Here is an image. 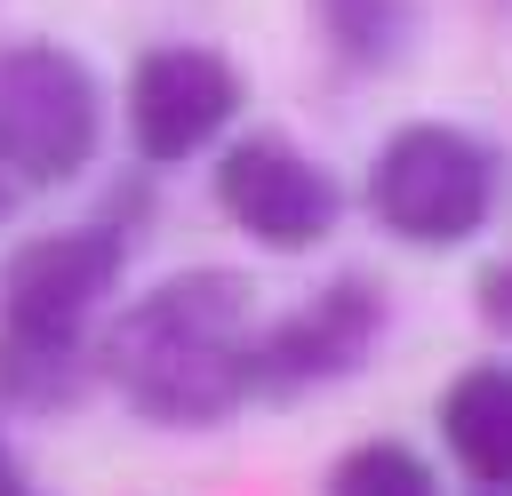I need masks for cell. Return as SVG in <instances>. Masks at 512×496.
Returning a JSON list of instances; mask_svg holds the SVG:
<instances>
[{
  "label": "cell",
  "mask_w": 512,
  "mask_h": 496,
  "mask_svg": "<svg viewBox=\"0 0 512 496\" xmlns=\"http://www.w3.org/2000/svg\"><path fill=\"white\" fill-rule=\"evenodd\" d=\"M256 296L240 272H176L112 328V384L160 424H216L256 384Z\"/></svg>",
  "instance_id": "obj_1"
},
{
  "label": "cell",
  "mask_w": 512,
  "mask_h": 496,
  "mask_svg": "<svg viewBox=\"0 0 512 496\" xmlns=\"http://www.w3.org/2000/svg\"><path fill=\"white\" fill-rule=\"evenodd\" d=\"M96 152V88L64 48H0V216Z\"/></svg>",
  "instance_id": "obj_2"
},
{
  "label": "cell",
  "mask_w": 512,
  "mask_h": 496,
  "mask_svg": "<svg viewBox=\"0 0 512 496\" xmlns=\"http://www.w3.org/2000/svg\"><path fill=\"white\" fill-rule=\"evenodd\" d=\"M368 200L376 216L400 232V240H464L480 232L488 200H496V160L456 136V128H400L384 152H376V176H368Z\"/></svg>",
  "instance_id": "obj_3"
},
{
  "label": "cell",
  "mask_w": 512,
  "mask_h": 496,
  "mask_svg": "<svg viewBox=\"0 0 512 496\" xmlns=\"http://www.w3.org/2000/svg\"><path fill=\"white\" fill-rule=\"evenodd\" d=\"M120 280V240L112 232H56L8 256L0 272V312H8V344L24 352H72L80 320L96 312V296Z\"/></svg>",
  "instance_id": "obj_4"
},
{
  "label": "cell",
  "mask_w": 512,
  "mask_h": 496,
  "mask_svg": "<svg viewBox=\"0 0 512 496\" xmlns=\"http://www.w3.org/2000/svg\"><path fill=\"white\" fill-rule=\"evenodd\" d=\"M232 112H240V72H232L216 48H152V56L136 64L128 120H136V152H144V160H184V152H200Z\"/></svg>",
  "instance_id": "obj_5"
},
{
  "label": "cell",
  "mask_w": 512,
  "mask_h": 496,
  "mask_svg": "<svg viewBox=\"0 0 512 496\" xmlns=\"http://www.w3.org/2000/svg\"><path fill=\"white\" fill-rule=\"evenodd\" d=\"M216 200H224V216H232L240 232H256L264 248H312V240L336 224V184H328L312 160H296L288 144H272V136H248V144L224 152Z\"/></svg>",
  "instance_id": "obj_6"
},
{
  "label": "cell",
  "mask_w": 512,
  "mask_h": 496,
  "mask_svg": "<svg viewBox=\"0 0 512 496\" xmlns=\"http://www.w3.org/2000/svg\"><path fill=\"white\" fill-rule=\"evenodd\" d=\"M376 320H384V296L360 288V280H336L320 304H304L296 320H280V328L256 344V376H264L272 392L328 384V376L360 368V352L376 344Z\"/></svg>",
  "instance_id": "obj_7"
},
{
  "label": "cell",
  "mask_w": 512,
  "mask_h": 496,
  "mask_svg": "<svg viewBox=\"0 0 512 496\" xmlns=\"http://www.w3.org/2000/svg\"><path fill=\"white\" fill-rule=\"evenodd\" d=\"M440 432L456 448V464L488 488H512V368H464L440 400Z\"/></svg>",
  "instance_id": "obj_8"
},
{
  "label": "cell",
  "mask_w": 512,
  "mask_h": 496,
  "mask_svg": "<svg viewBox=\"0 0 512 496\" xmlns=\"http://www.w3.org/2000/svg\"><path fill=\"white\" fill-rule=\"evenodd\" d=\"M328 496H440V480L424 472V456H408L400 440H368L336 464Z\"/></svg>",
  "instance_id": "obj_9"
},
{
  "label": "cell",
  "mask_w": 512,
  "mask_h": 496,
  "mask_svg": "<svg viewBox=\"0 0 512 496\" xmlns=\"http://www.w3.org/2000/svg\"><path fill=\"white\" fill-rule=\"evenodd\" d=\"M488 320L512 328V272H488Z\"/></svg>",
  "instance_id": "obj_10"
},
{
  "label": "cell",
  "mask_w": 512,
  "mask_h": 496,
  "mask_svg": "<svg viewBox=\"0 0 512 496\" xmlns=\"http://www.w3.org/2000/svg\"><path fill=\"white\" fill-rule=\"evenodd\" d=\"M0 496H24V488H0Z\"/></svg>",
  "instance_id": "obj_11"
}]
</instances>
